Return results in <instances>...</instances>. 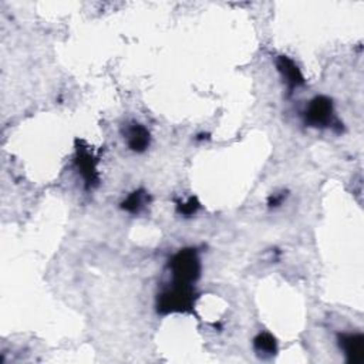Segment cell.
Instances as JSON below:
<instances>
[{
	"mask_svg": "<svg viewBox=\"0 0 364 364\" xmlns=\"http://www.w3.org/2000/svg\"><path fill=\"white\" fill-rule=\"evenodd\" d=\"M168 269L171 271L172 282L194 285L201 276V261L198 252L194 248L181 249L171 258Z\"/></svg>",
	"mask_w": 364,
	"mask_h": 364,
	"instance_id": "7a4b0ae2",
	"label": "cell"
},
{
	"mask_svg": "<svg viewBox=\"0 0 364 364\" xmlns=\"http://www.w3.org/2000/svg\"><path fill=\"white\" fill-rule=\"evenodd\" d=\"M254 348L258 354L263 357H272L278 353L276 339L269 333H259L254 339Z\"/></svg>",
	"mask_w": 364,
	"mask_h": 364,
	"instance_id": "9c48e42d",
	"label": "cell"
},
{
	"mask_svg": "<svg viewBox=\"0 0 364 364\" xmlns=\"http://www.w3.org/2000/svg\"><path fill=\"white\" fill-rule=\"evenodd\" d=\"M276 67H278V72L280 73V76H282L283 81L286 83V86H288L290 93L295 89H297V87L305 84V77H303L300 69L288 56H279L276 59Z\"/></svg>",
	"mask_w": 364,
	"mask_h": 364,
	"instance_id": "8992f818",
	"label": "cell"
},
{
	"mask_svg": "<svg viewBox=\"0 0 364 364\" xmlns=\"http://www.w3.org/2000/svg\"><path fill=\"white\" fill-rule=\"evenodd\" d=\"M339 346L348 363L358 364L364 360V336L361 333H341L337 336Z\"/></svg>",
	"mask_w": 364,
	"mask_h": 364,
	"instance_id": "5b68a950",
	"label": "cell"
},
{
	"mask_svg": "<svg viewBox=\"0 0 364 364\" xmlns=\"http://www.w3.org/2000/svg\"><path fill=\"white\" fill-rule=\"evenodd\" d=\"M197 300L194 285L171 282L157 297V312L161 314L193 312Z\"/></svg>",
	"mask_w": 364,
	"mask_h": 364,
	"instance_id": "6da1fadb",
	"label": "cell"
},
{
	"mask_svg": "<svg viewBox=\"0 0 364 364\" xmlns=\"http://www.w3.org/2000/svg\"><path fill=\"white\" fill-rule=\"evenodd\" d=\"M305 124L314 128L333 127L334 124V108L333 101L326 96L314 97L306 107L305 113Z\"/></svg>",
	"mask_w": 364,
	"mask_h": 364,
	"instance_id": "3957f363",
	"label": "cell"
},
{
	"mask_svg": "<svg viewBox=\"0 0 364 364\" xmlns=\"http://www.w3.org/2000/svg\"><path fill=\"white\" fill-rule=\"evenodd\" d=\"M283 200H285V194H273V195L269 198V207H271V208L279 207V205H282Z\"/></svg>",
	"mask_w": 364,
	"mask_h": 364,
	"instance_id": "8fae6325",
	"label": "cell"
},
{
	"mask_svg": "<svg viewBox=\"0 0 364 364\" xmlns=\"http://www.w3.org/2000/svg\"><path fill=\"white\" fill-rule=\"evenodd\" d=\"M200 208H201V204H200L198 198L197 197H191L186 203H178L176 212L179 215H182V217L190 218V217H194L198 212Z\"/></svg>",
	"mask_w": 364,
	"mask_h": 364,
	"instance_id": "30bf717a",
	"label": "cell"
},
{
	"mask_svg": "<svg viewBox=\"0 0 364 364\" xmlns=\"http://www.w3.org/2000/svg\"><path fill=\"white\" fill-rule=\"evenodd\" d=\"M125 138H127V144H128L130 149L134 152H138V154L147 151V148L151 144L149 131L142 124H138V123H132V124L127 125Z\"/></svg>",
	"mask_w": 364,
	"mask_h": 364,
	"instance_id": "52a82bcc",
	"label": "cell"
},
{
	"mask_svg": "<svg viewBox=\"0 0 364 364\" xmlns=\"http://www.w3.org/2000/svg\"><path fill=\"white\" fill-rule=\"evenodd\" d=\"M149 203V197L144 190H138L134 191L132 194H130L123 203H121V210L130 212V214H140L144 207Z\"/></svg>",
	"mask_w": 364,
	"mask_h": 364,
	"instance_id": "ba28073f",
	"label": "cell"
},
{
	"mask_svg": "<svg viewBox=\"0 0 364 364\" xmlns=\"http://www.w3.org/2000/svg\"><path fill=\"white\" fill-rule=\"evenodd\" d=\"M98 158L93 154V151L89 149V147H84L83 144L77 145L76 148V166L80 172V175L84 179L86 188H94L98 186V171H97Z\"/></svg>",
	"mask_w": 364,
	"mask_h": 364,
	"instance_id": "277c9868",
	"label": "cell"
}]
</instances>
